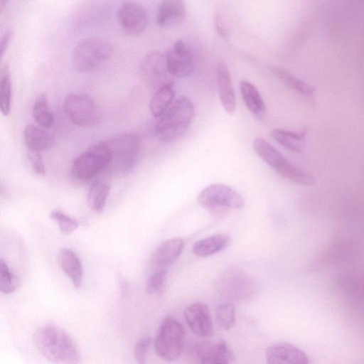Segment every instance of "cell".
<instances>
[{
    "instance_id": "30",
    "label": "cell",
    "mask_w": 364,
    "mask_h": 364,
    "mask_svg": "<svg viewBox=\"0 0 364 364\" xmlns=\"http://www.w3.org/2000/svg\"><path fill=\"white\" fill-rule=\"evenodd\" d=\"M20 284L19 277L9 268L6 262L0 259V290L5 294L14 292Z\"/></svg>"
},
{
    "instance_id": "6",
    "label": "cell",
    "mask_w": 364,
    "mask_h": 364,
    "mask_svg": "<svg viewBox=\"0 0 364 364\" xmlns=\"http://www.w3.org/2000/svg\"><path fill=\"white\" fill-rule=\"evenodd\" d=\"M184 328L175 318L167 316L161 321L154 341L156 353L161 359L173 361L183 349Z\"/></svg>"
},
{
    "instance_id": "31",
    "label": "cell",
    "mask_w": 364,
    "mask_h": 364,
    "mask_svg": "<svg viewBox=\"0 0 364 364\" xmlns=\"http://www.w3.org/2000/svg\"><path fill=\"white\" fill-rule=\"evenodd\" d=\"M215 318L217 324L223 330L231 329L235 323V309L230 303L218 305L215 309Z\"/></svg>"
},
{
    "instance_id": "27",
    "label": "cell",
    "mask_w": 364,
    "mask_h": 364,
    "mask_svg": "<svg viewBox=\"0 0 364 364\" xmlns=\"http://www.w3.org/2000/svg\"><path fill=\"white\" fill-rule=\"evenodd\" d=\"M110 186L103 182H95L90 188L87 193L89 207L96 213H102L110 191Z\"/></svg>"
},
{
    "instance_id": "9",
    "label": "cell",
    "mask_w": 364,
    "mask_h": 364,
    "mask_svg": "<svg viewBox=\"0 0 364 364\" xmlns=\"http://www.w3.org/2000/svg\"><path fill=\"white\" fill-rule=\"evenodd\" d=\"M139 75L143 83L154 91L173 82L165 53L160 51L149 52L144 57L139 65Z\"/></svg>"
},
{
    "instance_id": "38",
    "label": "cell",
    "mask_w": 364,
    "mask_h": 364,
    "mask_svg": "<svg viewBox=\"0 0 364 364\" xmlns=\"http://www.w3.org/2000/svg\"><path fill=\"white\" fill-rule=\"evenodd\" d=\"M10 0H0V10L2 12L6 7Z\"/></svg>"
},
{
    "instance_id": "22",
    "label": "cell",
    "mask_w": 364,
    "mask_h": 364,
    "mask_svg": "<svg viewBox=\"0 0 364 364\" xmlns=\"http://www.w3.org/2000/svg\"><path fill=\"white\" fill-rule=\"evenodd\" d=\"M239 87L247 108L257 119L264 118L267 112V108L257 87L247 80H241Z\"/></svg>"
},
{
    "instance_id": "29",
    "label": "cell",
    "mask_w": 364,
    "mask_h": 364,
    "mask_svg": "<svg viewBox=\"0 0 364 364\" xmlns=\"http://www.w3.org/2000/svg\"><path fill=\"white\" fill-rule=\"evenodd\" d=\"M11 84L9 69L4 65L0 72V109L4 116H8L11 110Z\"/></svg>"
},
{
    "instance_id": "35",
    "label": "cell",
    "mask_w": 364,
    "mask_h": 364,
    "mask_svg": "<svg viewBox=\"0 0 364 364\" xmlns=\"http://www.w3.org/2000/svg\"><path fill=\"white\" fill-rule=\"evenodd\" d=\"M27 156L33 172L38 175H44L46 173V168L41 151H28Z\"/></svg>"
},
{
    "instance_id": "5",
    "label": "cell",
    "mask_w": 364,
    "mask_h": 364,
    "mask_svg": "<svg viewBox=\"0 0 364 364\" xmlns=\"http://www.w3.org/2000/svg\"><path fill=\"white\" fill-rule=\"evenodd\" d=\"M112 52V46L102 38L84 40L73 50V65L80 73L90 72L107 61Z\"/></svg>"
},
{
    "instance_id": "15",
    "label": "cell",
    "mask_w": 364,
    "mask_h": 364,
    "mask_svg": "<svg viewBox=\"0 0 364 364\" xmlns=\"http://www.w3.org/2000/svg\"><path fill=\"white\" fill-rule=\"evenodd\" d=\"M184 318L191 331L202 338L212 336L213 321L208 307L202 303H194L184 310Z\"/></svg>"
},
{
    "instance_id": "36",
    "label": "cell",
    "mask_w": 364,
    "mask_h": 364,
    "mask_svg": "<svg viewBox=\"0 0 364 364\" xmlns=\"http://www.w3.org/2000/svg\"><path fill=\"white\" fill-rule=\"evenodd\" d=\"M214 25L218 33L223 38H228L229 33L223 16L218 14L214 16Z\"/></svg>"
},
{
    "instance_id": "28",
    "label": "cell",
    "mask_w": 364,
    "mask_h": 364,
    "mask_svg": "<svg viewBox=\"0 0 364 364\" xmlns=\"http://www.w3.org/2000/svg\"><path fill=\"white\" fill-rule=\"evenodd\" d=\"M32 116L43 128H50L54 124V116L49 111L48 98L45 93L39 95L36 99L33 105Z\"/></svg>"
},
{
    "instance_id": "33",
    "label": "cell",
    "mask_w": 364,
    "mask_h": 364,
    "mask_svg": "<svg viewBox=\"0 0 364 364\" xmlns=\"http://www.w3.org/2000/svg\"><path fill=\"white\" fill-rule=\"evenodd\" d=\"M167 276V270L161 268L153 273L148 279L145 290L149 294H160L164 288Z\"/></svg>"
},
{
    "instance_id": "4",
    "label": "cell",
    "mask_w": 364,
    "mask_h": 364,
    "mask_svg": "<svg viewBox=\"0 0 364 364\" xmlns=\"http://www.w3.org/2000/svg\"><path fill=\"white\" fill-rule=\"evenodd\" d=\"M252 146L257 155L286 179L305 186L315 184L316 178L313 175L293 165L264 139L255 138Z\"/></svg>"
},
{
    "instance_id": "20",
    "label": "cell",
    "mask_w": 364,
    "mask_h": 364,
    "mask_svg": "<svg viewBox=\"0 0 364 364\" xmlns=\"http://www.w3.org/2000/svg\"><path fill=\"white\" fill-rule=\"evenodd\" d=\"M183 247L184 242L181 238L166 240L156 249L153 257L154 264L161 268L172 264L179 257Z\"/></svg>"
},
{
    "instance_id": "3",
    "label": "cell",
    "mask_w": 364,
    "mask_h": 364,
    "mask_svg": "<svg viewBox=\"0 0 364 364\" xmlns=\"http://www.w3.org/2000/svg\"><path fill=\"white\" fill-rule=\"evenodd\" d=\"M109 153L107 170L113 176L123 177L134 167L139 155V139L134 134H123L105 141Z\"/></svg>"
},
{
    "instance_id": "16",
    "label": "cell",
    "mask_w": 364,
    "mask_h": 364,
    "mask_svg": "<svg viewBox=\"0 0 364 364\" xmlns=\"http://www.w3.org/2000/svg\"><path fill=\"white\" fill-rule=\"evenodd\" d=\"M267 363L269 364H308L309 357L296 346L289 343H279L267 348Z\"/></svg>"
},
{
    "instance_id": "1",
    "label": "cell",
    "mask_w": 364,
    "mask_h": 364,
    "mask_svg": "<svg viewBox=\"0 0 364 364\" xmlns=\"http://www.w3.org/2000/svg\"><path fill=\"white\" fill-rule=\"evenodd\" d=\"M33 340L38 350L53 363L73 364L80 361V353L73 339L55 324L47 323L38 328Z\"/></svg>"
},
{
    "instance_id": "17",
    "label": "cell",
    "mask_w": 364,
    "mask_h": 364,
    "mask_svg": "<svg viewBox=\"0 0 364 364\" xmlns=\"http://www.w3.org/2000/svg\"><path fill=\"white\" fill-rule=\"evenodd\" d=\"M216 80L221 105L228 114L232 115L236 109L235 91L229 68L223 61L217 65Z\"/></svg>"
},
{
    "instance_id": "12",
    "label": "cell",
    "mask_w": 364,
    "mask_h": 364,
    "mask_svg": "<svg viewBox=\"0 0 364 364\" xmlns=\"http://www.w3.org/2000/svg\"><path fill=\"white\" fill-rule=\"evenodd\" d=\"M117 19L124 33L131 36L140 35L148 25L146 10L134 2H124L117 11Z\"/></svg>"
},
{
    "instance_id": "14",
    "label": "cell",
    "mask_w": 364,
    "mask_h": 364,
    "mask_svg": "<svg viewBox=\"0 0 364 364\" xmlns=\"http://www.w3.org/2000/svg\"><path fill=\"white\" fill-rule=\"evenodd\" d=\"M196 355L201 363L225 364L235 359L233 351L225 341H205L196 347Z\"/></svg>"
},
{
    "instance_id": "19",
    "label": "cell",
    "mask_w": 364,
    "mask_h": 364,
    "mask_svg": "<svg viewBox=\"0 0 364 364\" xmlns=\"http://www.w3.org/2000/svg\"><path fill=\"white\" fill-rule=\"evenodd\" d=\"M58 264L68 276L75 288L80 289L82 283L83 269L77 255L70 249L61 248L58 253Z\"/></svg>"
},
{
    "instance_id": "34",
    "label": "cell",
    "mask_w": 364,
    "mask_h": 364,
    "mask_svg": "<svg viewBox=\"0 0 364 364\" xmlns=\"http://www.w3.org/2000/svg\"><path fill=\"white\" fill-rule=\"evenodd\" d=\"M151 343V338L150 336H144L140 338L134 350V355L136 360L141 364L146 363V360L149 350Z\"/></svg>"
},
{
    "instance_id": "37",
    "label": "cell",
    "mask_w": 364,
    "mask_h": 364,
    "mask_svg": "<svg viewBox=\"0 0 364 364\" xmlns=\"http://www.w3.org/2000/svg\"><path fill=\"white\" fill-rule=\"evenodd\" d=\"M13 36V32L11 30L6 31L1 38L0 41V55L3 56L5 51L7 50V48L11 42V40Z\"/></svg>"
},
{
    "instance_id": "7",
    "label": "cell",
    "mask_w": 364,
    "mask_h": 364,
    "mask_svg": "<svg viewBox=\"0 0 364 364\" xmlns=\"http://www.w3.org/2000/svg\"><path fill=\"white\" fill-rule=\"evenodd\" d=\"M109 153L105 141H101L80 154L72 165L71 173L77 181H86L107 168Z\"/></svg>"
},
{
    "instance_id": "10",
    "label": "cell",
    "mask_w": 364,
    "mask_h": 364,
    "mask_svg": "<svg viewBox=\"0 0 364 364\" xmlns=\"http://www.w3.org/2000/svg\"><path fill=\"white\" fill-rule=\"evenodd\" d=\"M198 202L207 208L240 209L245 205L242 196L231 187L223 183L211 184L198 196Z\"/></svg>"
},
{
    "instance_id": "2",
    "label": "cell",
    "mask_w": 364,
    "mask_h": 364,
    "mask_svg": "<svg viewBox=\"0 0 364 364\" xmlns=\"http://www.w3.org/2000/svg\"><path fill=\"white\" fill-rule=\"evenodd\" d=\"M194 115L191 99L181 96L160 117L154 132L161 141L170 142L183 136L188 131Z\"/></svg>"
},
{
    "instance_id": "24",
    "label": "cell",
    "mask_w": 364,
    "mask_h": 364,
    "mask_svg": "<svg viewBox=\"0 0 364 364\" xmlns=\"http://www.w3.org/2000/svg\"><path fill=\"white\" fill-rule=\"evenodd\" d=\"M230 242V237L227 234H217L196 242L193 252L199 257H208L216 254Z\"/></svg>"
},
{
    "instance_id": "18",
    "label": "cell",
    "mask_w": 364,
    "mask_h": 364,
    "mask_svg": "<svg viewBox=\"0 0 364 364\" xmlns=\"http://www.w3.org/2000/svg\"><path fill=\"white\" fill-rule=\"evenodd\" d=\"M186 16L183 0H163L158 9L156 23L162 28L174 27L181 23Z\"/></svg>"
},
{
    "instance_id": "23",
    "label": "cell",
    "mask_w": 364,
    "mask_h": 364,
    "mask_svg": "<svg viewBox=\"0 0 364 364\" xmlns=\"http://www.w3.org/2000/svg\"><path fill=\"white\" fill-rule=\"evenodd\" d=\"M271 70L277 77L291 90L307 97H314L316 92V88L296 77L287 68L273 65Z\"/></svg>"
},
{
    "instance_id": "11",
    "label": "cell",
    "mask_w": 364,
    "mask_h": 364,
    "mask_svg": "<svg viewBox=\"0 0 364 364\" xmlns=\"http://www.w3.org/2000/svg\"><path fill=\"white\" fill-rule=\"evenodd\" d=\"M218 291L224 297L233 299H244L255 291V282L245 272L230 269L225 271L218 279Z\"/></svg>"
},
{
    "instance_id": "25",
    "label": "cell",
    "mask_w": 364,
    "mask_h": 364,
    "mask_svg": "<svg viewBox=\"0 0 364 364\" xmlns=\"http://www.w3.org/2000/svg\"><path fill=\"white\" fill-rule=\"evenodd\" d=\"M308 129H303L299 132L274 129L272 131V136L282 146L292 151L301 152L305 144Z\"/></svg>"
},
{
    "instance_id": "8",
    "label": "cell",
    "mask_w": 364,
    "mask_h": 364,
    "mask_svg": "<svg viewBox=\"0 0 364 364\" xmlns=\"http://www.w3.org/2000/svg\"><path fill=\"white\" fill-rule=\"evenodd\" d=\"M63 109L70 120L78 127H93L101 120L99 108L87 95H68L63 102Z\"/></svg>"
},
{
    "instance_id": "21",
    "label": "cell",
    "mask_w": 364,
    "mask_h": 364,
    "mask_svg": "<svg viewBox=\"0 0 364 364\" xmlns=\"http://www.w3.org/2000/svg\"><path fill=\"white\" fill-rule=\"evenodd\" d=\"M23 139L28 150L33 151L48 149L53 146L55 141L50 132L33 124L25 127Z\"/></svg>"
},
{
    "instance_id": "32",
    "label": "cell",
    "mask_w": 364,
    "mask_h": 364,
    "mask_svg": "<svg viewBox=\"0 0 364 364\" xmlns=\"http://www.w3.org/2000/svg\"><path fill=\"white\" fill-rule=\"evenodd\" d=\"M50 218L57 222L60 231L63 235H68L78 228V222L60 210H53L50 213Z\"/></svg>"
},
{
    "instance_id": "13",
    "label": "cell",
    "mask_w": 364,
    "mask_h": 364,
    "mask_svg": "<svg viewBox=\"0 0 364 364\" xmlns=\"http://www.w3.org/2000/svg\"><path fill=\"white\" fill-rule=\"evenodd\" d=\"M168 70L173 77H186L194 71L193 55L181 40L176 41L173 47L165 53Z\"/></svg>"
},
{
    "instance_id": "26",
    "label": "cell",
    "mask_w": 364,
    "mask_h": 364,
    "mask_svg": "<svg viewBox=\"0 0 364 364\" xmlns=\"http://www.w3.org/2000/svg\"><path fill=\"white\" fill-rule=\"evenodd\" d=\"M175 96L173 82L165 85L155 91L152 96L149 108L155 117H161L172 105Z\"/></svg>"
}]
</instances>
